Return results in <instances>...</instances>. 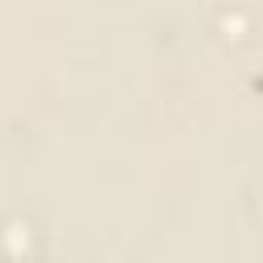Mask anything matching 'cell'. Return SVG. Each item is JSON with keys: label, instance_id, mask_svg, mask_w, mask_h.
I'll return each mask as SVG.
<instances>
[{"label": "cell", "instance_id": "cell-1", "mask_svg": "<svg viewBox=\"0 0 263 263\" xmlns=\"http://www.w3.org/2000/svg\"><path fill=\"white\" fill-rule=\"evenodd\" d=\"M0 242H4L8 259H29V251H33V230H29L21 218H12V222H4Z\"/></svg>", "mask_w": 263, "mask_h": 263}]
</instances>
